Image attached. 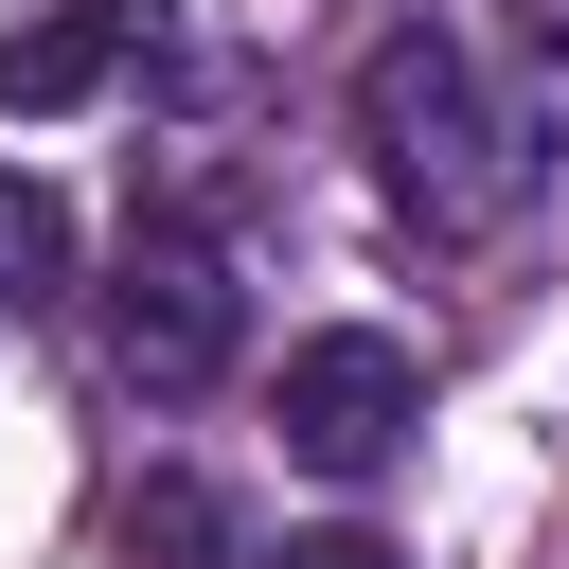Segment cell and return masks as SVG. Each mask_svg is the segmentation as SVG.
I'll list each match as a JSON object with an SVG mask.
<instances>
[{
  "mask_svg": "<svg viewBox=\"0 0 569 569\" xmlns=\"http://www.w3.org/2000/svg\"><path fill=\"white\" fill-rule=\"evenodd\" d=\"M356 142H373L391 213H427V231H498V213H516V142H498L462 36H427V18L356 53Z\"/></svg>",
  "mask_w": 569,
  "mask_h": 569,
  "instance_id": "cell-1",
  "label": "cell"
},
{
  "mask_svg": "<svg viewBox=\"0 0 569 569\" xmlns=\"http://www.w3.org/2000/svg\"><path fill=\"white\" fill-rule=\"evenodd\" d=\"M409 427H427V356H409V338L338 320V338H302V356H284V462H320V480H373Z\"/></svg>",
  "mask_w": 569,
  "mask_h": 569,
  "instance_id": "cell-2",
  "label": "cell"
},
{
  "mask_svg": "<svg viewBox=\"0 0 569 569\" xmlns=\"http://www.w3.org/2000/svg\"><path fill=\"white\" fill-rule=\"evenodd\" d=\"M107 356H124L142 391H213V373H231V267H213L196 231H142V249L107 267Z\"/></svg>",
  "mask_w": 569,
  "mask_h": 569,
  "instance_id": "cell-3",
  "label": "cell"
},
{
  "mask_svg": "<svg viewBox=\"0 0 569 569\" xmlns=\"http://www.w3.org/2000/svg\"><path fill=\"white\" fill-rule=\"evenodd\" d=\"M124 53H142V0H53V18H18V36H0V107H18V124H53V107H89Z\"/></svg>",
  "mask_w": 569,
  "mask_h": 569,
  "instance_id": "cell-4",
  "label": "cell"
},
{
  "mask_svg": "<svg viewBox=\"0 0 569 569\" xmlns=\"http://www.w3.org/2000/svg\"><path fill=\"white\" fill-rule=\"evenodd\" d=\"M213 551H231V498L213 480H142L124 498V569H213Z\"/></svg>",
  "mask_w": 569,
  "mask_h": 569,
  "instance_id": "cell-5",
  "label": "cell"
},
{
  "mask_svg": "<svg viewBox=\"0 0 569 569\" xmlns=\"http://www.w3.org/2000/svg\"><path fill=\"white\" fill-rule=\"evenodd\" d=\"M71 284V213H53V178H0V320H36Z\"/></svg>",
  "mask_w": 569,
  "mask_h": 569,
  "instance_id": "cell-6",
  "label": "cell"
},
{
  "mask_svg": "<svg viewBox=\"0 0 569 569\" xmlns=\"http://www.w3.org/2000/svg\"><path fill=\"white\" fill-rule=\"evenodd\" d=\"M516 53H533V89L569 107V0H516Z\"/></svg>",
  "mask_w": 569,
  "mask_h": 569,
  "instance_id": "cell-7",
  "label": "cell"
},
{
  "mask_svg": "<svg viewBox=\"0 0 569 569\" xmlns=\"http://www.w3.org/2000/svg\"><path fill=\"white\" fill-rule=\"evenodd\" d=\"M284 569H409V551H391V533H302Z\"/></svg>",
  "mask_w": 569,
  "mask_h": 569,
  "instance_id": "cell-8",
  "label": "cell"
}]
</instances>
